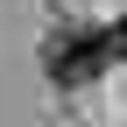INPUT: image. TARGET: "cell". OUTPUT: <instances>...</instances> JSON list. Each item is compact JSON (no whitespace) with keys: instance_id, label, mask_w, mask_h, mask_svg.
Listing matches in <instances>:
<instances>
[{"instance_id":"7a4b0ae2","label":"cell","mask_w":127,"mask_h":127,"mask_svg":"<svg viewBox=\"0 0 127 127\" xmlns=\"http://www.w3.org/2000/svg\"><path fill=\"white\" fill-rule=\"evenodd\" d=\"M106 35V57H127V21H113V28H99Z\"/></svg>"},{"instance_id":"6da1fadb","label":"cell","mask_w":127,"mask_h":127,"mask_svg":"<svg viewBox=\"0 0 127 127\" xmlns=\"http://www.w3.org/2000/svg\"><path fill=\"white\" fill-rule=\"evenodd\" d=\"M106 64H113V57H106V35L92 21H64V28L42 35V71H50V85H64V92L106 78Z\"/></svg>"}]
</instances>
